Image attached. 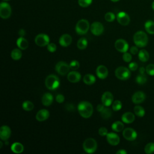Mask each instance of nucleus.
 <instances>
[{"mask_svg": "<svg viewBox=\"0 0 154 154\" xmlns=\"http://www.w3.org/2000/svg\"><path fill=\"white\" fill-rule=\"evenodd\" d=\"M23 146L19 142L14 143L11 146V150L14 153H20L23 151Z\"/></svg>", "mask_w": 154, "mask_h": 154, "instance_id": "nucleus-25", "label": "nucleus"}, {"mask_svg": "<svg viewBox=\"0 0 154 154\" xmlns=\"http://www.w3.org/2000/svg\"><path fill=\"white\" fill-rule=\"evenodd\" d=\"M90 31L94 35H100L103 33L104 27L100 22H94L90 26Z\"/></svg>", "mask_w": 154, "mask_h": 154, "instance_id": "nucleus-10", "label": "nucleus"}, {"mask_svg": "<svg viewBox=\"0 0 154 154\" xmlns=\"http://www.w3.org/2000/svg\"><path fill=\"white\" fill-rule=\"evenodd\" d=\"M78 110L79 114L84 118H89L93 112L91 103L87 101H82L78 105Z\"/></svg>", "mask_w": 154, "mask_h": 154, "instance_id": "nucleus-1", "label": "nucleus"}, {"mask_svg": "<svg viewBox=\"0 0 154 154\" xmlns=\"http://www.w3.org/2000/svg\"><path fill=\"white\" fill-rule=\"evenodd\" d=\"M144 28L147 32L150 34H154V22L150 20L146 21L144 24Z\"/></svg>", "mask_w": 154, "mask_h": 154, "instance_id": "nucleus-27", "label": "nucleus"}, {"mask_svg": "<svg viewBox=\"0 0 154 154\" xmlns=\"http://www.w3.org/2000/svg\"><path fill=\"white\" fill-rule=\"evenodd\" d=\"M111 128L113 131L116 132H120L124 128V125L122 122L120 121H116L112 124Z\"/></svg>", "mask_w": 154, "mask_h": 154, "instance_id": "nucleus-29", "label": "nucleus"}, {"mask_svg": "<svg viewBox=\"0 0 154 154\" xmlns=\"http://www.w3.org/2000/svg\"><path fill=\"white\" fill-rule=\"evenodd\" d=\"M99 134L100 136H106L108 134V130L105 127H101L99 129Z\"/></svg>", "mask_w": 154, "mask_h": 154, "instance_id": "nucleus-44", "label": "nucleus"}, {"mask_svg": "<svg viewBox=\"0 0 154 154\" xmlns=\"http://www.w3.org/2000/svg\"><path fill=\"white\" fill-rule=\"evenodd\" d=\"M34 104L29 100H25L22 103V108L26 111H30L34 108Z\"/></svg>", "mask_w": 154, "mask_h": 154, "instance_id": "nucleus-34", "label": "nucleus"}, {"mask_svg": "<svg viewBox=\"0 0 154 154\" xmlns=\"http://www.w3.org/2000/svg\"><path fill=\"white\" fill-rule=\"evenodd\" d=\"M115 75L120 80H126L130 78L131 72L129 69H128L126 67L120 66L116 69Z\"/></svg>", "mask_w": 154, "mask_h": 154, "instance_id": "nucleus-6", "label": "nucleus"}, {"mask_svg": "<svg viewBox=\"0 0 154 154\" xmlns=\"http://www.w3.org/2000/svg\"><path fill=\"white\" fill-rule=\"evenodd\" d=\"M105 105L103 104V103H102V104H99L98 105H97V110L99 111V112H101L103 109V108H105Z\"/></svg>", "mask_w": 154, "mask_h": 154, "instance_id": "nucleus-49", "label": "nucleus"}, {"mask_svg": "<svg viewBox=\"0 0 154 154\" xmlns=\"http://www.w3.org/2000/svg\"><path fill=\"white\" fill-rule=\"evenodd\" d=\"M53 102V96L50 93H45L42 97V103L46 106H50Z\"/></svg>", "mask_w": 154, "mask_h": 154, "instance_id": "nucleus-22", "label": "nucleus"}, {"mask_svg": "<svg viewBox=\"0 0 154 154\" xmlns=\"http://www.w3.org/2000/svg\"><path fill=\"white\" fill-rule=\"evenodd\" d=\"M146 99V94L141 91L135 92L132 96V101L134 103L138 104L142 103Z\"/></svg>", "mask_w": 154, "mask_h": 154, "instance_id": "nucleus-16", "label": "nucleus"}, {"mask_svg": "<svg viewBox=\"0 0 154 154\" xmlns=\"http://www.w3.org/2000/svg\"><path fill=\"white\" fill-rule=\"evenodd\" d=\"M122 120L125 123H131L135 120V116L131 112H126L122 115Z\"/></svg>", "mask_w": 154, "mask_h": 154, "instance_id": "nucleus-23", "label": "nucleus"}, {"mask_svg": "<svg viewBox=\"0 0 154 154\" xmlns=\"http://www.w3.org/2000/svg\"><path fill=\"white\" fill-rule=\"evenodd\" d=\"M97 76L102 79H105L108 75V71L107 68L103 65L99 66L96 70Z\"/></svg>", "mask_w": 154, "mask_h": 154, "instance_id": "nucleus-17", "label": "nucleus"}, {"mask_svg": "<svg viewBox=\"0 0 154 154\" xmlns=\"http://www.w3.org/2000/svg\"><path fill=\"white\" fill-rule=\"evenodd\" d=\"M0 144H1V146H0V147L1 148V147H2V142L1 141H0Z\"/></svg>", "mask_w": 154, "mask_h": 154, "instance_id": "nucleus-55", "label": "nucleus"}, {"mask_svg": "<svg viewBox=\"0 0 154 154\" xmlns=\"http://www.w3.org/2000/svg\"><path fill=\"white\" fill-rule=\"evenodd\" d=\"M134 112H135V115L137 116L138 117H142L145 114L144 109L142 106H141L140 105L135 106L134 107Z\"/></svg>", "mask_w": 154, "mask_h": 154, "instance_id": "nucleus-33", "label": "nucleus"}, {"mask_svg": "<svg viewBox=\"0 0 154 154\" xmlns=\"http://www.w3.org/2000/svg\"><path fill=\"white\" fill-rule=\"evenodd\" d=\"M11 14V8L10 5L5 2H2L0 4V16L1 18L6 19L10 17Z\"/></svg>", "mask_w": 154, "mask_h": 154, "instance_id": "nucleus-7", "label": "nucleus"}, {"mask_svg": "<svg viewBox=\"0 0 154 154\" xmlns=\"http://www.w3.org/2000/svg\"><path fill=\"white\" fill-rule=\"evenodd\" d=\"M146 71L148 75L150 76L154 75V64H148L146 68Z\"/></svg>", "mask_w": 154, "mask_h": 154, "instance_id": "nucleus-40", "label": "nucleus"}, {"mask_svg": "<svg viewBox=\"0 0 154 154\" xmlns=\"http://www.w3.org/2000/svg\"><path fill=\"white\" fill-rule=\"evenodd\" d=\"M113 99V95L109 91H105V93H103L101 97L102 103L105 106H109V105H111V104L112 103Z\"/></svg>", "mask_w": 154, "mask_h": 154, "instance_id": "nucleus-14", "label": "nucleus"}, {"mask_svg": "<svg viewBox=\"0 0 154 154\" xmlns=\"http://www.w3.org/2000/svg\"><path fill=\"white\" fill-rule=\"evenodd\" d=\"M135 81L137 84H138L140 85H142L146 82L147 78H146V75H144V73H143V74L140 73L136 77Z\"/></svg>", "mask_w": 154, "mask_h": 154, "instance_id": "nucleus-35", "label": "nucleus"}, {"mask_svg": "<svg viewBox=\"0 0 154 154\" xmlns=\"http://www.w3.org/2000/svg\"><path fill=\"white\" fill-rule=\"evenodd\" d=\"M117 22L122 25L126 26L130 22V17L129 15L125 11H120L117 13Z\"/></svg>", "mask_w": 154, "mask_h": 154, "instance_id": "nucleus-12", "label": "nucleus"}, {"mask_svg": "<svg viewBox=\"0 0 154 154\" xmlns=\"http://www.w3.org/2000/svg\"><path fill=\"white\" fill-rule=\"evenodd\" d=\"M130 52L133 55H135L138 52V49L137 48V46H132L130 48Z\"/></svg>", "mask_w": 154, "mask_h": 154, "instance_id": "nucleus-47", "label": "nucleus"}, {"mask_svg": "<svg viewBox=\"0 0 154 154\" xmlns=\"http://www.w3.org/2000/svg\"><path fill=\"white\" fill-rule=\"evenodd\" d=\"M69 66H70V69L75 70H77L79 67V63L76 60H73L70 63Z\"/></svg>", "mask_w": 154, "mask_h": 154, "instance_id": "nucleus-41", "label": "nucleus"}, {"mask_svg": "<svg viewBox=\"0 0 154 154\" xmlns=\"http://www.w3.org/2000/svg\"><path fill=\"white\" fill-rule=\"evenodd\" d=\"M56 101L58 103H63L64 101V97L63 94H58L56 96Z\"/></svg>", "mask_w": 154, "mask_h": 154, "instance_id": "nucleus-46", "label": "nucleus"}, {"mask_svg": "<svg viewBox=\"0 0 154 154\" xmlns=\"http://www.w3.org/2000/svg\"><path fill=\"white\" fill-rule=\"evenodd\" d=\"M112 2H117V1H119V0H111Z\"/></svg>", "mask_w": 154, "mask_h": 154, "instance_id": "nucleus-54", "label": "nucleus"}, {"mask_svg": "<svg viewBox=\"0 0 154 154\" xmlns=\"http://www.w3.org/2000/svg\"><path fill=\"white\" fill-rule=\"evenodd\" d=\"M83 149L88 153H93L97 149V142L92 138L86 139L83 143Z\"/></svg>", "mask_w": 154, "mask_h": 154, "instance_id": "nucleus-4", "label": "nucleus"}, {"mask_svg": "<svg viewBox=\"0 0 154 154\" xmlns=\"http://www.w3.org/2000/svg\"><path fill=\"white\" fill-rule=\"evenodd\" d=\"M90 28V24L88 20L85 19L79 20L75 26V31L77 34L83 35L87 32Z\"/></svg>", "mask_w": 154, "mask_h": 154, "instance_id": "nucleus-5", "label": "nucleus"}, {"mask_svg": "<svg viewBox=\"0 0 154 154\" xmlns=\"http://www.w3.org/2000/svg\"><path fill=\"white\" fill-rule=\"evenodd\" d=\"M87 45H88L87 40L84 37L79 38L77 42V47L81 50L85 49L87 48Z\"/></svg>", "mask_w": 154, "mask_h": 154, "instance_id": "nucleus-32", "label": "nucleus"}, {"mask_svg": "<svg viewBox=\"0 0 154 154\" xmlns=\"http://www.w3.org/2000/svg\"><path fill=\"white\" fill-rule=\"evenodd\" d=\"M115 18H116L115 14L112 12H107L105 14V19L108 22H111L114 21Z\"/></svg>", "mask_w": 154, "mask_h": 154, "instance_id": "nucleus-38", "label": "nucleus"}, {"mask_svg": "<svg viewBox=\"0 0 154 154\" xmlns=\"http://www.w3.org/2000/svg\"><path fill=\"white\" fill-rule=\"evenodd\" d=\"M72 42V37L68 34H64L62 35L59 39V43L61 46L67 47L69 46Z\"/></svg>", "mask_w": 154, "mask_h": 154, "instance_id": "nucleus-19", "label": "nucleus"}, {"mask_svg": "<svg viewBox=\"0 0 154 154\" xmlns=\"http://www.w3.org/2000/svg\"><path fill=\"white\" fill-rule=\"evenodd\" d=\"M106 140L108 143L112 146H116L120 142V138L119 135L114 132L108 133L106 135Z\"/></svg>", "mask_w": 154, "mask_h": 154, "instance_id": "nucleus-18", "label": "nucleus"}, {"mask_svg": "<svg viewBox=\"0 0 154 154\" xmlns=\"http://www.w3.org/2000/svg\"><path fill=\"white\" fill-rule=\"evenodd\" d=\"M19 35L20 37H23L25 35V31L23 29H20L19 31Z\"/></svg>", "mask_w": 154, "mask_h": 154, "instance_id": "nucleus-50", "label": "nucleus"}, {"mask_svg": "<svg viewBox=\"0 0 154 154\" xmlns=\"http://www.w3.org/2000/svg\"><path fill=\"white\" fill-rule=\"evenodd\" d=\"M138 68V64L135 62H132L129 64V69L131 71H135Z\"/></svg>", "mask_w": 154, "mask_h": 154, "instance_id": "nucleus-45", "label": "nucleus"}, {"mask_svg": "<svg viewBox=\"0 0 154 154\" xmlns=\"http://www.w3.org/2000/svg\"><path fill=\"white\" fill-rule=\"evenodd\" d=\"M70 69L69 64L64 61H59L55 66V70L61 75H65L69 72Z\"/></svg>", "mask_w": 154, "mask_h": 154, "instance_id": "nucleus-8", "label": "nucleus"}, {"mask_svg": "<svg viewBox=\"0 0 154 154\" xmlns=\"http://www.w3.org/2000/svg\"><path fill=\"white\" fill-rule=\"evenodd\" d=\"M122 103L121 101L119 100H116L114 101L113 103H112V108L115 111H117L120 110L122 108Z\"/></svg>", "mask_w": 154, "mask_h": 154, "instance_id": "nucleus-37", "label": "nucleus"}, {"mask_svg": "<svg viewBox=\"0 0 154 154\" xmlns=\"http://www.w3.org/2000/svg\"><path fill=\"white\" fill-rule=\"evenodd\" d=\"M47 49L50 52H54L57 50V46L55 43H49L47 45Z\"/></svg>", "mask_w": 154, "mask_h": 154, "instance_id": "nucleus-42", "label": "nucleus"}, {"mask_svg": "<svg viewBox=\"0 0 154 154\" xmlns=\"http://www.w3.org/2000/svg\"><path fill=\"white\" fill-rule=\"evenodd\" d=\"M22 55V52L19 49L15 48L11 52V57L14 60H18L21 58Z\"/></svg>", "mask_w": 154, "mask_h": 154, "instance_id": "nucleus-30", "label": "nucleus"}, {"mask_svg": "<svg viewBox=\"0 0 154 154\" xmlns=\"http://www.w3.org/2000/svg\"><path fill=\"white\" fill-rule=\"evenodd\" d=\"M35 43L38 46H45L49 43V37L45 34H39L35 38Z\"/></svg>", "mask_w": 154, "mask_h": 154, "instance_id": "nucleus-9", "label": "nucleus"}, {"mask_svg": "<svg viewBox=\"0 0 154 154\" xmlns=\"http://www.w3.org/2000/svg\"><path fill=\"white\" fill-rule=\"evenodd\" d=\"M83 81L85 84L91 85L96 81V78L91 74H87L83 78Z\"/></svg>", "mask_w": 154, "mask_h": 154, "instance_id": "nucleus-28", "label": "nucleus"}, {"mask_svg": "<svg viewBox=\"0 0 154 154\" xmlns=\"http://www.w3.org/2000/svg\"><path fill=\"white\" fill-rule=\"evenodd\" d=\"M152 9L154 10V1L152 2Z\"/></svg>", "mask_w": 154, "mask_h": 154, "instance_id": "nucleus-53", "label": "nucleus"}, {"mask_svg": "<svg viewBox=\"0 0 154 154\" xmlns=\"http://www.w3.org/2000/svg\"><path fill=\"white\" fill-rule=\"evenodd\" d=\"M4 1H9V0H4Z\"/></svg>", "mask_w": 154, "mask_h": 154, "instance_id": "nucleus-56", "label": "nucleus"}, {"mask_svg": "<svg viewBox=\"0 0 154 154\" xmlns=\"http://www.w3.org/2000/svg\"><path fill=\"white\" fill-rule=\"evenodd\" d=\"M134 42L137 47L143 48L148 43V37L147 34L143 31H138L135 33L133 37Z\"/></svg>", "mask_w": 154, "mask_h": 154, "instance_id": "nucleus-2", "label": "nucleus"}, {"mask_svg": "<svg viewBox=\"0 0 154 154\" xmlns=\"http://www.w3.org/2000/svg\"><path fill=\"white\" fill-rule=\"evenodd\" d=\"M117 154H126L127 152L126 150H125L124 149H121V150H118L117 152H116Z\"/></svg>", "mask_w": 154, "mask_h": 154, "instance_id": "nucleus-51", "label": "nucleus"}, {"mask_svg": "<svg viewBox=\"0 0 154 154\" xmlns=\"http://www.w3.org/2000/svg\"><path fill=\"white\" fill-rule=\"evenodd\" d=\"M66 109L67 110H69V111H74L75 110V106H73V105L69 103L66 105Z\"/></svg>", "mask_w": 154, "mask_h": 154, "instance_id": "nucleus-48", "label": "nucleus"}, {"mask_svg": "<svg viewBox=\"0 0 154 154\" xmlns=\"http://www.w3.org/2000/svg\"><path fill=\"white\" fill-rule=\"evenodd\" d=\"M123 60L125 61V62H127V63H129L132 60V56L131 55V54L126 52L123 54Z\"/></svg>", "mask_w": 154, "mask_h": 154, "instance_id": "nucleus-43", "label": "nucleus"}, {"mask_svg": "<svg viewBox=\"0 0 154 154\" xmlns=\"http://www.w3.org/2000/svg\"><path fill=\"white\" fill-rule=\"evenodd\" d=\"M93 0H78V4L82 7H87L92 2Z\"/></svg>", "mask_w": 154, "mask_h": 154, "instance_id": "nucleus-39", "label": "nucleus"}, {"mask_svg": "<svg viewBox=\"0 0 154 154\" xmlns=\"http://www.w3.org/2000/svg\"><path fill=\"white\" fill-rule=\"evenodd\" d=\"M16 44L17 47L22 50H25L26 48H28L29 44L28 41L23 37H20L16 42Z\"/></svg>", "mask_w": 154, "mask_h": 154, "instance_id": "nucleus-24", "label": "nucleus"}, {"mask_svg": "<svg viewBox=\"0 0 154 154\" xmlns=\"http://www.w3.org/2000/svg\"><path fill=\"white\" fill-rule=\"evenodd\" d=\"M114 46L118 51L122 52V53H125V52H127V51L128 50V48H129V45H128V43H127V42L122 38L118 39L116 41Z\"/></svg>", "mask_w": 154, "mask_h": 154, "instance_id": "nucleus-11", "label": "nucleus"}, {"mask_svg": "<svg viewBox=\"0 0 154 154\" xmlns=\"http://www.w3.org/2000/svg\"><path fill=\"white\" fill-rule=\"evenodd\" d=\"M81 78V74L76 71H72L67 74V79L72 83H76L80 81Z\"/></svg>", "mask_w": 154, "mask_h": 154, "instance_id": "nucleus-21", "label": "nucleus"}, {"mask_svg": "<svg viewBox=\"0 0 154 154\" xmlns=\"http://www.w3.org/2000/svg\"><path fill=\"white\" fill-rule=\"evenodd\" d=\"M146 69L143 67H141L139 69V72H140V73H144V72H145Z\"/></svg>", "mask_w": 154, "mask_h": 154, "instance_id": "nucleus-52", "label": "nucleus"}, {"mask_svg": "<svg viewBox=\"0 0 154 154\" xmlns=\"http://www.w3.org/2000/svg\"><path fill=\"white\" fill-rule=\"evenodd\" d=\"M45 85L49 90H55L60 85V79L55 75H49L45 79Z\"/></svg>", "mask_w": 154, "mask_h": 154, "instance_id": "nucleus-3", "label": "nucleus"}, {"mask_svg": "<svg viewBox=\"0 0 154 154\" xmlns=\"http://www.w3.org/2000/svg\"><path fill=\"white\" fill-rule=\"evenodd\" d=\"M123 135L126 140L128 141H134L136 139L137 137V134L134 129L131 128H127L123 130Z\"/></svg>", "mask_w": 154, "mask_h": 154, "instance_id": "nucleus-13", "label": "nucleus"}, {"mask_svg": "<svg viewBox=\"0 0 154 154\" xmlns=\"http://www.w3.org/2000/svg\"><path fill=\"white\" fill-rule=\"evenodd\" d=\"M49 116V111L46 109H42L39 110L35 116L36 120L38 122H43L48 119Z\"/></svg>", "mask_w": 154, "mask_h": 154, "instance_id": "nucleus-20", "label": "nucleus"}, {"mask_svg": "<svg viewBox=\"0 0 154 154\" xmlns=\"http://www.w3.org/2000/svg\"><path fill=\"white\" fill-rule=\"evenodd\" d=\"M144 152L147 154H151L154 152V143H149L144 147Z\"/></svg>", "mask_w": 154, "mask_h": 154, "instance_id": "nucleus-36", "label": "nucleus"}, {"mask_svg": "<svg viewBox=\"0 0 154 154\" xmlns=\"http://www.w3.org/2000/svg\"><path fill=\"white\" fill-rule=\"evenodd\" d=\"M138 58L142 62H146L149 60V54L145 49H141L138 52Z\"/></svg>", "mask_w": 154, "mask_h": 154, "instance_id": "nucleus-26", "label": "nucleus"}, {"mask_svg": "<svg viewBox=\"0 0 154 154\" xmlns=\"http://www.w3.org/2000/svg\"><path fill=\"white\" fill-rule=\"evenodd\" d=\"M100 116L103 119H108L112 115V111L111 109L108 107H105L103 109L101 112H100Z\"/></svg>", "mask_w": 154, "mask_h": 154, "instance_id": "nucleus-31", "label": "nucleus"}, {"mask_svg": "<svg viewBox=\"0 0 154 154\" xmlns=\"http://www.w3.org/2000/svg\"><path fill=\"white\" fill-rule=\"evenodd\" d=\"M11 135V129L9 126L3 125L0 128V138L3 141L7 140Z\"/></svg>", "mask_w": 154, "mask_h": 154, "instance_id": "nucleus-15", "label": "nucleus"}]
</instances>
